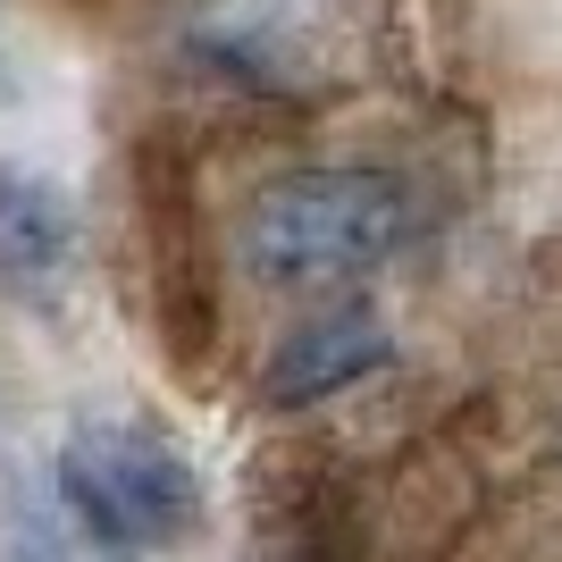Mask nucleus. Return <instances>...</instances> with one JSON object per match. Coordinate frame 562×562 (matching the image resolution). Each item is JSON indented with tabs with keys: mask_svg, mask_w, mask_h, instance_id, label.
<instances>
[{
	"mask_svg": "<svg viewBox=\"0 0 562 562\" xmlns=\"http://www.w3.org/2000/svg\"><path fill=\"white\" fill-rule=\"evenodd\" d=\"M403 218L412 202L378 168H294L244 202L235 260L260 285H345L403 244Z\"/></svg>",
	"mask_w": 562,
	"mask_h": 562,
	"instance_id": "nucleus-1",
	"label": "nucleus"
},
{
	"mask_svg": "<svg viewBox=\"0 0 562 562\" xmlns=\"http://www.w3.org/2000/svg\"><path fill=\"white\" fill-rule=\"evenodd\" d=\"M59 504L117 546H186L202 529V470L135 420H93L59 453Z\"/></svg>",
	"mask_w": 562,
	"mask_h": 562,
	"instance_id": "nucleus-2",
	"label": "nucleus"
},
{
	"mask_svg": "<svg viewBox=\"0 0 562 562\" xmlns=\"http://www.w3.org/2000/svg\"><path fill=\"white\" fill-rule=\"evenodd\" d=\"M76 269V202L34 168H0V294L50 303Z\"/></svg>",
	"mask_w": 562,
	"mask_h": 562,
	"instance_id": "nucleus-3",
	"label": "nucleus"
},
{
	"mask_svg": "<svg viewBox=\"0 0 562 562\" xmlns=\"http://www.w3.org/2000/svg\"><path fill=\"white\" fill-rule=\"evenodd\" d=\"M386 352L395 345H386V328H378L370 311H319V319H303V328L269 352L260 395L269 403H319V395H336V386H352V378H370Z\"/></svg>",
	"mask_w": 562,
	"mask_h": 562,
	"instance_id": "nucleus-4",
	"label": "nucleus"
},
{
	"mask_svg": "<svg viewBox=\"0 0 562 562\" xmlns=\"http://www.w3.org/2000/svg\"><path fill=\"white\" fill-rule=\"evenodd\" d=\"M9 562H34V554H25V546H18V554H9Z\"/></svg>",
	"mask_w": 562,
	"mask_h": 562,
	"instance_id": "nucleus-5",
	"label": "nucleus"
}]
</instances>
